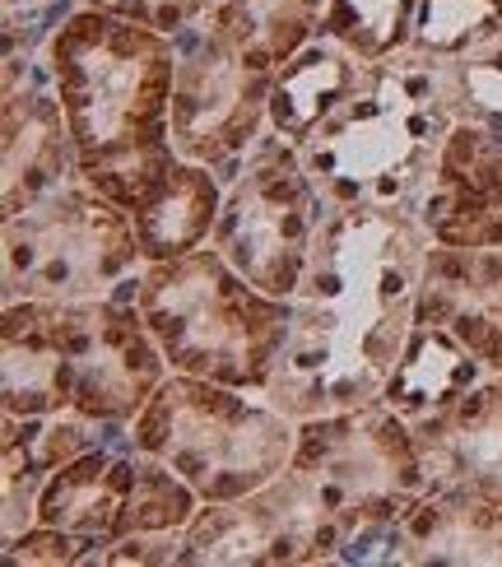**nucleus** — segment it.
I'll list each match as a JSON object with an SVG mask.
<instances>
[{
    "label": "nucleus",
    "instance_id": "nucleus-1",
    "mask_svg": "<svg viewBox=\"0 0 502 567\" xmlns=\"http://www.w3.org/2000/svg\"><path fill=\"white\" fill-rule=\"evenodd\" d=\"M428 251L410 209H330L260 395L298 423L377 405L419 326Z\"/></svg>",
    "mask_w": 502,
    "mask_h": 567
},
{
    "label": "nucleus",
    "instance_id": "nucleus-3",
    "mask_svg": "<svg viewBox=\"0 0 502 567\" xmlns=\"http://www.w3.org/2000/svg\"><path fill=\"white\" fill-rule=\"evenodd\" d=\"M80 163L173 140L177 42L107 10H70L47 42Z\"/></svg>",
    "mask_w": 502,
    "mask_h": 567
},
{
    "label": "nucleus",
    "instance_id": "nucleus-20",
    "mask_svg": "<svg viewBox=\"0 0 502 567\" xmlns=\"http://www.w3.org/2000/svg\"><path fill=\"white\" fill-rule=\"evenodd\" d=\"M502 38V0H419L410 42L433 56H470Z\"/></svg>",
    "mask_w": 502,
    "mask_h": 567
},
{
    "label": "nucleus",
    "instance_id": "nucleus-19",
    "mask_svg": "<svg viewBox=\"0 0 502 567\" xmlns=\"http://www.w3.org/2000/svg\"><path fill=\"white\" fill-rule=\"evenodd\" d=\"M419 0H330L321 38L349 47L363 61H387L414 33Z\"/></svg>",
    "mask_w": 502,
    "mask_h": 567
},
{
    "label": "nucleus",
    "instance_id": "nucleus-17",
    "mask_svg": "<svg viewBox=\"0 0 502 567\" xmlns=\"http://www.w3.org/2000/svg\"><path fill=\"white\" fill-rule=\"evenodd\" d=\"M219 209H224V177L205 168V163L177 158V168L163 177L158 192L131 215L145 261H173V256L209 247Z\"/></svg>",
    "mask_w": 502,
    "mask_h": 567
},
{
    "label": "nucleus",
    "instance_id": "nucleus-13",
    "mask_svg": "<svg viewBox=\"0 0 502 567\" xmlns=\"http://www.w3.org/2000/svg\"><path fill=\"white\" fill-rule=\"evenodd\" d=\"M135 475H140V452L131 446V437H122V446L103 442V446H93V452L65 461L42 484L38 526H57L70 535L99 539L107 549L112 539H122Z\"/></svg>",
    "mask_w": 502,
    "mask_h": 567
},
{
    "label": "nucleus",
    "instance_id": "nucleus-2",
    "mask_svg": "<svg viewBox=\"0 0 502 567\" xmlns=\"http://www.w3.org/2000/svg\"><path fill=\"white\" fill-rule=\"evenodd\" d=\"M474 116L457 56L404 42L303 140L298 158L330 209H410L433 186L451 126Z\"/></svg>",
    "mask_w": 502,
    "mask_h": 567
},
{
    "label": "nucleus",
    "instance_id": "nucleus-5",
    "mask_svg": "<svg viewBox=\"0 0 502 567\" xmlns=\"http://www.w3.org/2000/svg\"><path fill=\"white\" fill-rule=\"evenodd\" d=\"M135 307L173 372L243 391L270 382L289 336V302L252 289L214 243L173 261H150Z\"/></svg>",
    "mask_w": 502,
    "mask_h": 567
},
{
    "label": "nucleus",
    "instance_id": "nucleus-6",
    "mask_svg": "<svg viewBox=\"0 0 502 567\" xmlns=\"http://www.w3.org/2000/svg\"><path fill=\"white\" fill-rule=\"evenodd\" d=\"M145 266L131 215L80 173L6 219V302H135Z\"/></svg>",
    "mask_w": 502,
    "mask_h": 567
},
{
    "label": "nucleus",
    "instance_id": "nucleus-18",
    "mask_svg": "<svg viewBox=\"0 0 502 567\" xmlns=\"http://www.w3.org/2000/svg\"><path fill=\"white\" fill-rule=\"evenodd\" d=\"M330 0H219L214 14L243 47V56L275 75V70L303 52L313 38H321Z\"/></svg>",
    "mask_w": 502,
    "mask_h": 567
},
{
    "label": "nucleus",
    "instance_id": "nucleus-22",
    "mask_svg": "<svg viewBox=\"0 0 502 567\" xmlns=\"http://www.w3.org/2000/svg\"><path fill=\"white\" fill-rule=\"evenodd\" d=\"M457 65H461V89H465L470 112L502 126V38L484 47V52L457 56Z\"/></svg>",
    "mask_w": 502,
    "mask_h": 567
},
{
    "label": "nucleus",
    "instance_id": "nucleus-16",
    "mask_svg": "<svg viewBox=\"0 0 502 567\" xmlns=\"http://www.w3.org/2000/svg\"><path fill=\"white\" fill-rule=\"evenodd\" d=\"M489 377L493 372L474 359L451 330L419 321L410 344H404L396 377L387 382V391H381V405H391L404 423H428V419L447 414L465 391L489 382Z\"/></svg>",
    "mask_w": 502,
    "mask_h": 567
},
{
    "label": "nucleus",
    "instance_id": "nucleus-9",
    "mask_svg": "<svg viewBox=\"0 0 502 567\" xmlns=\"http://www.w3.org/2000/svg\"><path fill=\"white\" fill-rule=\"evenodd\" d=\"M47 307H52V326L61 340L70 405L103 423H131L140 405L163 386V377L173 372L140 307L131 298Z\"/></svg>",
    "mask_w": 502,
    "mask_h": 567
},
{
    "label": "nucleus",
    "instance_id": "nucleus-14",
    "mask_svg": "<svg viewBox=\"0 0 502 567\" xmlns=\"http://www.w3.org/2000/svg\"><path fill=\"white\" fill-rule=\"evenodd\" d=\"M400 563H502V503L474 488L423 493L396 516Z\"/></svg>",
    "mask_w": 502,
    "mask_h": 567
},
{
    "label": "nucleus",
    "instance_id": "nucleus-11",
    "mask_svg": "<svg viewBox=\"0 0 502 567\" xmlns=\"http://www.w3.org/2000/svg\"><path fill=\"white\" fill-rule=\"evenodd\" d=\"M419 321L451 330L493 377H502V247L433 243Z\"/></svg>",
    "mask_w": 502,
    "mask_h": 567
},
{
    "label": "nucleus",
    "instance_id": "nucleus-23",
    "mask_svg": "<svg viewBox=\"0 0 502 567\" xmlns=\"http://www.w3.org/2000/svg\"><path fill=\"white\" fill-rule=\"evenodd\" d=\"M80 0H6V47H47Z\"/></svg>",
    "mask_w": 502,
    "mask_h": 567
},
{
    "label": "nucleus",
    "instance_id": "nucleus-8",
    "mask_svg": "<svg viewBox=\"0 0 502 567\" xmlns=\"http://www.w3.org/2000/svg\"><path fill=\"white\" fill-rule=\"evenodd\" d=\"M177 84H173V145L182 158L228 173L260 135L270 131V84L256 70L219 14H201L173 38Z\"/></svg>",
    "mask_w": 502,
    "mask_h": 567
},
{
    "label": "nucleus",
    "instance_id": "nucleus-4",
    "mask_svg": "<svg viewBox=\"0 0 502 567\" xmlns=\"http://www.w3.org/2000/svg\"><path fill=\"white\" fill-rule=\"evenodd\" d=\"M303 423L260 391L167 372L126 423L140 456L182 475L205 503H233L275 484L298 456Z\"/></svg>",
    "mask_w": 502,
    "mask_h": 567
},
{
    "label": "nucleus",
    "instance_id": "nucleus-21",
    "mask_svg": "<svg viewBox=\"0 0 502 567\" xmlns=\"http://www.w3.org/2000/svg\"><path fill=\"white\" fill-rule=\"evenodd\" d=\"M89 10H107V14H122L135 19L145 29H158L167 38H177L186 23H196L201 14H209L219 0H80Z\"/></svg>",
    "mask_w": 502,
    "mask_h": 567
},
{
    "label": "nucleus",
    "instance_id": "nucleus-24",
    "mask_svg": "<svg viewBox=\"0 0 502 567\" xmlns=\"http://www.w3.org/2000/svg\"><path fill=\"white\" fill-rule=\"evenodd\" d=\"M498 386H502V377H498Z\"/></svg>",
    "mask_w": 502,
    "mask_h": 567
},
{
    "label": "nucleus",
    "instance_id": "nucleus-7",
    "mask_svg": "<svg viewBox=\"0 0 502 567\" xmlns=\"http://www.w3.org/2000/svg\"><path fill=\"white\" fill-rule=\"evenodd\" d=\"M326 219L330 200L307 177L298 150L266 131L224 173V209L209 243L252 289L289 302Z\"/></svg>",
    "mask_w": 502,
    "mask_h": 567
},
{
    "label": "nucleus",
    "instance_id": "nucleus-12",
    "mask_svg": "<svg viewBox=\"0 0 502 567\" xmlns=\"http://www.w3.org/2000/svg\"><path fill=\"white\" fill-rule=\"evenodd\" d=\"M428 493L474 488L502 503V386L498 377L465 391L447 414L410 423Z\"/></svg>",
    "mask_w": 502,
    "mask_h": 567
},
{
    "label": "nucleus",
    "instance_id": "nucleus-10",
    "mask_svg": "<svg viewBox=\"0 0 502 567\" xmlns=\"http://www.w3.org/2000/svg\"><path fill=\"white\" fill-rule=\"evenodd\" d=\"M80 173L47 47H6V219Z\"/></svg>",
    "mask_w": 502,
    "mask_h": 567
},
{
    "label": "nucleus",
    "instance_id": "nucleus-15",
    "mask_svg": "<svg viewBox=\"0 0 502 567\" xmlns=\"http://www.w3.org/2000/svg\"><path fill=\"white\" fill-rule=\"evenodd\" d=\"M372 61L354 56L349 47L330 42V38H313L275 70L270 84V131L289 145H303L326 116L340 107L349 93L368 80Z\"/></svg>",
    "mask_w": 502,
    "mask_h": 567
}]
</instances>
